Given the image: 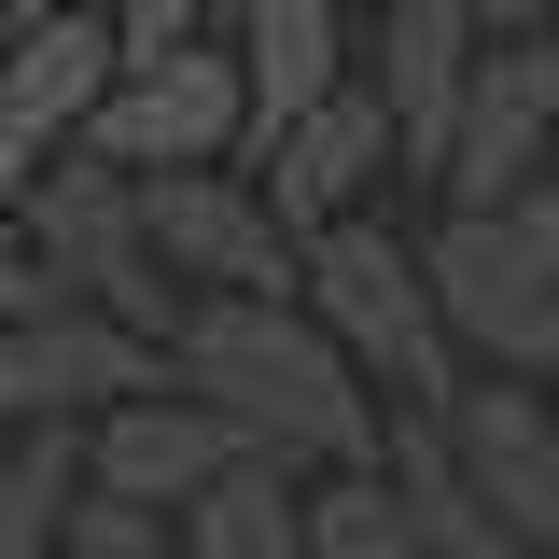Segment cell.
<instances>
[{
  "instance_id": "6da1fadb",
  "label": "cell",
  "mask_w": 559,
  "mask_h": 559,
  "mask_svg": "<svg viewBox=\"0 0 559 559\" xmlns=\"http://www.w3.org/2000/svg\"><path fill=\"white\" fill-rule=\"evenodd\" d=\"M168 378H182L238 448H266L294 476L378 462V419H392L294 294H182V308H168Z\"/></svg>"
},
{
  "instance_id": "7a4b0ae2",
  "label": "cell",
  "mask_w": 559,
  "mask_h": 559,
  "mask_svg": "<svg viewBox=\"0 0 559 559\" xmlns=\"http://www.w3.org/2000/svg\"><path fill=\"white\" fill-rule=\"evenodd\" d=\"M294 308L349 349V378L378 406H448L462 392V349L433 322V280H419V238L392 210H336L294 238Z\"/></svg>"
},
{
  "instance_id": "3957f363",
  "label": "cell",
  "mask_w": 559,
  "mask_h": 559,
  "mask_svg": "<svg viewBox=\"0 0 559 559\" xmlns=\"http://www.w3.org/2000/svg\"><path fill=\"white\" fill-rule=\"evenodd\" d=\"M0 238L28 252V294H84V308H112L140 336H168V308H182V280L154 266V238H140L127 168L84 154V140H57L43 168H14V224Z\"/></svg>"
},
{
  "instance_id": "277c9868",
  "label": "cell",
  "mask_w": 559,
  "mask_h": 559,
  "mask_svg": "<svg viewBox=\"0 0 559 559\" xmlns=\"http://www.w3.org/2000/svg\"><path fill=\"white\" fill-rule=\"evenodd\" d=\"M419 280L462 364L489 378H559V238H532L518 210H433L419 224Z\"/></svg>"
},
{
  "instance_id": "5b68a950",
  "label": "cell",
  "mask_w": 559,
  "mask_h": 559,
  "mask_svg": "<svg viewBox=\"0 0 559 559\" xmlns=\"http://www.w3.org/2000/svg\"><path fill=\"white\" fill-rule=\"evenodd\" d=\"M532 154H559V14H489L476 70L448 98V140H433V197L448 210H489Z\"/></svg>"
},
{
  "instance_id": "8992f818",
  "label": "cell",
  "mask_w": 559,
  "mask_h": 559,
  "mask_svg": "<svg viewBox=\"0 0 559 559\" xmlns=\"http://www.w3.org/2000/svg\"><path fill=\"white\" fill-rule=\"evenodd\" d=\"M127 197H140V238H154V266L182 294H294V224L266 210V182L238 154H210V168H127Z\"/></svg>"
},
{
  "instance_id": "52a82bcc",
  "label": "cell",
  "mask_w": 559,
  "mask_h": 559,
  "mask_svg": "<svg viewBox=\"0 0 559 559\" xmlns=\"http://www.w3.org/2000/svg\"><path fill=\"white\" fill-rule=\"evenodd\" d=\"M70 140L112 154V168H210V154H238V57H224V28L168 43V57H127Z\"/></svg>"
},
{
  "instance_id": "ba28073f",
  "label": "cell",
  "mask_w": 559,
  "mask_h": 559,
  "mask_svg": "<svg viewBox=\"0 0 559 559\" xmlns=\"http://www.w3.org/2000/svg\"><path fill=\"white\" fill-rule=\"evenodd\" d=\"M168 378V336H140L84 294H28L0 322V419H98L112 392H154Z\"/></svg>"
},
{
  "instance_id": "9c48e42d",
  "label": "cell",
  "mask_w": 559,
  "mask_h": 559,
  "mask_svg": "<svg viewBox=\"0 0 559 559\" xmlns=\"http://www.w3.org/2000/svg\"><path fill=\"white\" fill-rule=\"evenodd\" d=\"M433 433H448V462H462V489H476L489 518L559 559V419H546V378L462 364V392L433 406Z\"/></svg>"
},
{
  "instance_id": "30bf717a",
  "label": "cell",
  "mask_w": 559,
  "mask_h": 559,
  "mask_svg": "<svg viewBox=\"0 0 559 559\" xmlns=\"http://www.w3.org/2000/svg\"><path fill=\"white\" fill-rule=\"evenodd\" d=\"M252 182H266V210L308 238V224H336V210H378L406 168H392V112H378V84L349 70V84H322L294 127H266L252 154H238Z\"/></svg>"
},
{
  "instance_id": "8fae6325",
  "label": "cell",
  "mask_w": 559,
  "mask_h": 559,
  "mask_svg": "<svg viewBox=\"0 0 559 559\" xmlns=\"http://www.w3.org/2000/svg\"><path fill=\"white\" fill-rule=\"evenodd\" d=\"M112 70H127V43H112L98 0H43V14H14V43H0V182L43 168V154L84 127Z\"/></svg>"
},
{
  "instance_id": "7c38bea8",
  "label": "cell",
  "mask_w": 559,
  "mask_h": 559,
  "mask_svg": "<svg viewBox=\"0 0 559 559\" xmlns=\"http://www.w3.org/2000/svg\"><path fill=\"white\" fill-rule=\"evenodd\" d=\"M476 43H489V0H392V14H378V57H349L364 84H378V112H392V168H406V182L433 168Z\"/></svg>"
},
{
  "instance_id": "4fadbf2b",
  "label": "cell",
  "mask_w": 559,
  "mask_h": 559,
  "mask_svg": "<svg viewBox=\"0 0 559 559\" xmlns=\"http://www.w3.org/2000/svg\"><path fill=\"white\" fill-rule=\"evenodd\" d=\"M224 462H238V433H224V419H210L182 378L112 392V406L84 419V489H127V503H197Z\"/></svg>"
},
{
  "instance_id": "5bb4252c",
  "label": "cell",
  "mask_w": 559,
  "mask_h": 559,
  "mask_svg": "<svg viewBox=\"0 0 559 559\" xmlns=\"http://www.w3.org/2000/svg\"><path fill=\"white\" fill-rule=\"evenodd\" d=\"M210 28H224V57H238V154H252L266 127H294L322 84H349L336 0H224Z\"/></svg>"
},
{
  "instance_id": "9a60e30c",
  "label": "cell",
  "mask_w": 559,
  "mask_h": 559,
  "mask_svg": "<svg viewBox=\"0 0 559 559\" xmlns=\"http://www.w3.org/2000/svg\"><path fill=\"white\" fill-rule=\"evenodd\" d=\"M168 532H182V559H308V476L238 448L197 503H168Z\"/></svg>"
},
{
  "instance_id": "2e32d148",
  "label": "cell",
  "mask_w": 559,
  "mask_h": 559,
  "mask_svg": "<svg viewBox=\"0 0 559 559\" xmlns=\"http://www.w3.org/2000/svg\"><path fill=\"white\" fill-rule=\"evenodd\" d=\"M70 489H84V419H14L0 433V559H57Z\"/></svg>"
},
{
  "instance_id": "e0dca14e",
  "label": "cell",
  "mask_w": 559,
  "mask_h": 559,
  "mask_svg": "<svg viewBox=\"0 0 559 559\" xmlns=\"http://www.w3.org/2000/svg\"><path fill=\"white\" fill-rule=\"evenodd\" d=\"M308 559H433V546H419V518L392 503L378 462H322L308 476Z\"/></svg>"
},
{
  "instance_id": "ac0fdd59",
  "label": "cell",
  "mask_w": 559,
  "mask_h": 559,
  "mask_svg": "<svg viewBox=\"0 0 559 559\" xmlns=\"http://www.w3.org/2000/svg\"><path fill=\"white\" fill-rule=\"evenodd\" d=\"M57 559H182V532H168V503H127V489H70Z\"/></svg>"
},
{
  "instance_id": "d6986e66",
  "label": "cell",
  "mask_w": 559,
  "mask_h": 559,
  "mask_svg": "<svg viewBox=\"0 0 559 559\" xmlns=\"http://www.w3.org/2000/svg\"><path fill=\"white\" fill-rule=\"evenodd\" d=\"M98 14H112L127 57H168V43H197V28H210V0H98Z\"/></svg>"
},
{
  "instance_id": "ffe728a7",
  "label": "cell",
  "mask_w": 559,
  "mask_h": 559,
  "mask_svg": "<svg viewBox=\"0 0 559 559\" xmlns=\"http://www.w3.org/2000/svg\"><path fill=\"white\" fill-rule=\"evenodd\" d=\"M14 308H28V252L0 238V322H14Z\"/></svg>"
},
{
  "instance_id": "44dd1931",
  "label": "cell",
  "mask_w": 559,
  "mask_h": 559,
  "mask_svg": "<svg viewBox=\"0 0 559 559\" xmlns=\"http://www.w3.org/2000/svg\"><path fill=\"white\" fill-rule=\"evenodd\" d=\"M489 14H559V0H489Z\"/></svg>"
},
{
  "instance_id": "7402d4cb",
  "label": "cell",
  "mask_w": 559,
  "mask_h": 559,
  "mask_svg": "<svg viewBox=\"0 0 559 559\" xmlns=\"http://www.w3.org/2000/svg\"><path fill=\"white\" fill-rule=\"evenodd\" d=\"M0 43H14V0H0Z\"/></svg>"
},
{
  "instance_id": "603a6c76",
  "label": "cell",
  "mask_w": 559,
  "mask_h": 559,
  "mask_svg": "<svg viewBox=\"0 0 559 559\" xmlns=\"http://www.w3.org/2000/svg\"><path fill=\"white\" fill-rule=\"evenodd\" d=\"M0 224H14V182H0Z\"/></svg>"
},
{
  "instance_id": "cb8c5ba5",
  "label": "cell",
  "mask_w": 559,
  "mask_h": 559,
  "mask_svg": "<svg viewBox=\"0 0 559 559\" xmlns=\"http://www.w3.org/2000/svg\"><path fill=\"white\" fill-rule=\"evenodd\" d=\"M546 419H559V378H546Z\"/></svg>"
},
{
  "instance_id": "d4e9b609",
  "label": "cell",
  "mask_w": 559,
  "mask_h": 559,
  "mask_svg": "<svg viewBox=\"0 0 559 559\" xmlns=\"http://www.w3.org/2000/svg\"><path fill=\"white\" fill-rule=\"evenodd\" d=\"M14 14H43V0H14Z\"/></svg>"
},
{
  "instance_id": "484cf974",
  "label": "cell",
  "mask_w": 559,
  "mask_h": 559,
  "mask_svg": "<svg viewBox=\"0 0 559 559\" xmlns=\"http://www.w3.org/2000/svg\"><path fill=\"white\" fill-rule=\"evenodd\" d=\"M210 14H224V0H210Z\"/></svg>"
}]
</instances>
